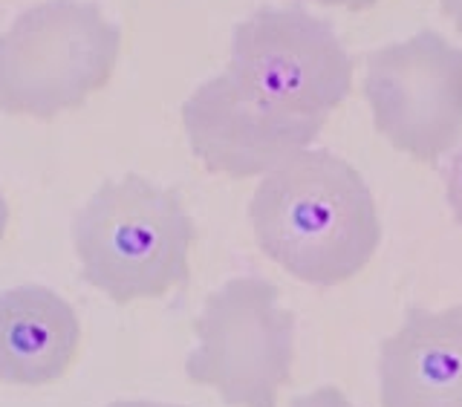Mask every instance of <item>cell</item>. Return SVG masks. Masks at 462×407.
I'll use <instances>...</instances> for the list:
<instances>
[{"label":"cell","mask_w":462,"mask_h":407,"mask_svg":"<svg viewBox=\"0 0 462 407\" xmlns=\"http://www.w3.org/2000/svg\"><path fill=\"white\" fill-rule=\"evenodd\" d=\"M249 220L260 252L312 286L356 278L382 243L365 177L332 151H298L263 173Z\"/></svg>","instance_id":"cell-1"},{"label":"cell","mask_w":462,"mask_h":407,"mask_svg":"<svg viewBox=\"0 0 462 407\" xmlns=\"http://www.w3.org/2000/svg\"><path fill=\"white\" fill-rule=\"evenodd\" d=\"M197 226L177 191L127 173L87 199L72 223L84 281L116 303L153 301L188 281Z\"/></svg>","instance_id":"cell-2"},{"label":"cell","mask_w":462,"mask_h":407,"mask_svg":"<svg viewBox=\"0 0 462 407\" xmlns=\"http://www.w3.org/2000/svg\"><path fill=\"white\" fill-rule=\"evenodd\" d=\"M122 52V29L87 0H47L0 32V110L55 116L105 90Z\"/></svg>","instance_id":"cell-3"},{"label":"cell","mask_w":462,"mask_h":407,"mask_svg":"<svg viewBox=\"0 0 462 407\" xmlns=\"http://www.w3.org/2000/svg\"><path fill=\"white\" fill-rule=\"evenodd\" d=\"M278 298L266 278H231L211 292L194 324L199 344L185 358L188 379L228 407H278L295 356V318Z\"/></svg>","instance_id":"cell-4"},{"label":"cell","mask_w":462,"mask_h":407,"mask_svg":"<svg viewBox=\"0 0 462 407\" xmlns=\"http://www.w3.org/2000/svg\"><path fill=\"white\" fill-rule=\"evenodd\" d=\"M228 69L266 105L321 119L353 90V58L329 21L303 6H263L231 32Z\"/></svg>","instance_id":"cell-5"},{"label":"cell","mask_w":462,"mask_h":407,"mask_svg":"<svg viewBox=\"0 0 462 407\" xmlns=\"http://www.w3.org/2000/svg\"><path fill=\"white\" fill-rule=\"evenodd\" d=\"M365 98L375 130L419 162H437L462 136V50L433 29L367 55Z\"/></svg>","instance_id":"cell-6"},{"label":"cell","mask_w":462,"mask_h":407,"mask_svg":"<svg viewBox=\"0 0 462 407\" xmlns=\"http://www.w3.org/2000/svg\"><path fill=\"white\" fill-rule=\"evenodd\" d=\"M182 127L191 153L211 173L249 180L263 177L283 159L307 151L324 122L300 119L266 105L226 69L185 98Z\"/></svg>","instance_id":"cell-7"},{"label":"cell","mask_w":462,"mask_h":407,"mask_svg":"<svg viewBox=\"0 0 462 407\" xmlns=\"http://www.w3.org/2000/svg\"><path fill=\"white\" fill-rule=\"evenodd\" d=\"M382 407H462V307L408 310L379 353Z\"/></svg>","instance_id":"cell-8"},{"label":"cell","mask_w":462,"mask_h":407,"mask_svg":"<svg viewBox=\"0 0 462 407\" xmlns=\"http://www.w3.org/2000/svg\"><path fill=\"white\" fill-rule=\"evenodd\" d=\"M81 324L69 303L47 286L0 292V382L41 387L76 361Z\"/></svg>","instance_id":"cell-9"},{"label":"cell","mask_w":462,"mask_h":407,"mask_svg":"<svg viewBox=\"0 0 462 407\" xmlns=\"http://www.w3.org/2000/svg\"><path fill=\"white\" fill-rule=\"evenodd\" d=\"M289 407H356L338 387H318L307 396H295Z\"/></svg>","instance_id":"cell-10"},{"label":"cell","mask_w":462,"mask_h":407,"mask_svg":"<svg viewBox=\"0 0 462 407\" xmlns=\"http://www.w3.org/2000/svg\"><path fill=\"white\" fill-rule=\"evenodd\" d=\"M445 194H448V206L454 211V220L462 226V151L454 156L451 168H448V180H445Z\"/></svg>","instance_id":"cell-11"},{"label":"cell","mask_w":462,"mask_h":407,"mask_svg":"<svg viewBox=\"0 0 462 407\" xmlns=\"http://www.w3.org/2000/svg\"><path fill=\"white\" fill-rule=\"evenodd\" d=\"M312 4L338 6V9H350V12H365V9H373L375 4H382V0H312Z\"/></svg>","instance_id":"cell-12"},{"label":"cell","mask_w":462,"mask_h":407,"mask_svg":"<svg viewBox=\"0 0 462 407\" xmlns=\"http://www.w3.org/2000/svg\"><path fill=\"white\" fill-rule=\"evenodd\" d=\"M437 4L445 12V18L454 21V26L459 29V35H462V0H437Z\"/></svg>","instance_id":"cell-13"},{"label":"cell","mask_w":462,"mask_h":407,"mask_svg":"<svg viewBox=\"0 0 462 407\" xmlns=\"http://www.w3.org/2000/svg\"><path fill=\"white\" fill-rule=\"evenodd\" d=\"M6 226H9V206H6V197L0 191V240L6 235Z\"/></svg>","instance_id":"cell-14"},{"label":"cell","mask_w":462,"mask_h":407,"mask_svg":"<svg viewBox=\"0 0 462 407\" xmlns=\"http://www.w3.org/2000/svg\"><path fill=\"white\" fill-rule=\"evenodd\" d=\"M107 407H180V404H162V402H113Z\"/></svg>","instance_id":"cell-15"}]
</instances>
